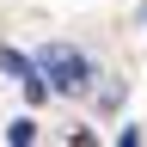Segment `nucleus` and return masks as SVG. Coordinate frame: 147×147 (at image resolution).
Masks as SVG:
<instances>
[{
	"instance_id": "f257e3e1",
	"label": "nucleus",
	"mask_w": 147,
	"mask_h": 147,
	"mask_svg": "<svg viewBox=\"0 0 147 147\" xmlns=\"http://www.w3.org/2000/svg\"><path fill=\"white\" fill-rule=\"evenodd\" d=\"M37 67H43L49 92H67V98H80V92L92 86V61H86L74 43H49L43 55H37Z\"/></svg>"
},
{
	"instance_id": "f03ea898",
	"label": "nucleus",
	"mask_w": 147,
	"mask_h": 147,
	"mask_svg": "<svg viewBox=\"0 0 147 147\" xmlns=\"http://www.w3.org/2000/svg\"><path fill=\"white\" fill-rule=\"evenodd\" d=\"M0 67H6L12 80L25 86V98H31V104H37V98H43V92H49V80H43V67H37L31 55H18V49H0Z\"/></svg>"
},
{
	"instance_id": "7ed1b4c3",
	"label": "nucleus",
	"mask_w": 147,
	"mask_h": 147,
	"mask_svg": "<svg viewBox=\"0 0 147 147\" xmlns=\"http://www.w3.org/2000/svg\"><path fill=\"white\" fill-rule=\"evenodd\" d=\"M6 141H12V147H31V141H37V123H31V117L6 123Z\"/></svg>"
}]
</instances>
